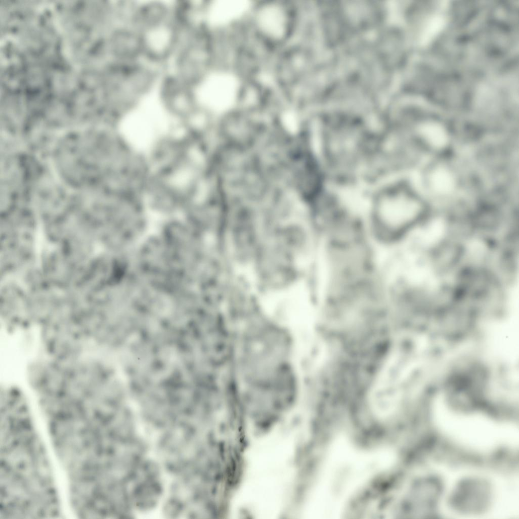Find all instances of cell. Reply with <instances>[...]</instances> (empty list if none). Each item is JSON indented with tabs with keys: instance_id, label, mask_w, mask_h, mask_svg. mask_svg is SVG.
Returning a JSON list of instances; mask_svg holds the SVG:
<instances>
[{
	"instance_id": "obj_6",
	"label": "cell",
	"mask_w": 519,
	"mask_h": 519,
	"mask_svg": "<svg viewBox=\"0 0 519 519\" xmlns=\"http://www.w3.org/2000/svg\"><path fill=\"white\" fill-rule=\"evenodd\" d=\"M207 101L219 109H226L235 102L239 86L236 78L227 73H220L208 81L205 89Z\"/></svg>"
},
{
	"instance_id": "obj_2",
	"label": "cell",
	"mask_w": 519,
	"mask_h": 519,
	"mask_svg": "<svg viewBox=\"0 0 519 519\" xmlns=\"http://www.w3.org/2000/svg\"><path fill=\"white\" fill-rule=\"evenodd\" d=\"M368 213L371 229L380 240L397 242L422 226L420 203L399 178L383 182L372 193Z\"/></svg>"
},
{
	"instance_id": "obj_9",
	"label": "cell",
	"mask_w": 519,
	"mask_h": 519,
	"mask_svg": "<svg viewBox=\"0 0 519 519\" xmlns=\"http://www.w3.org/2000/svg\"><path fill=\"white\" fill-rule=\"evenodd\" d=\"M258 22L263 30L270 36L278 37L284 32V14L276 6H270L263 9L258 15Z\"/></svg>"
},
{
	"instance_id": "obj_4",
	"label": "cell",
	"mask_w": 519,
	"mask_h": 519,
	"mask_svg": "<svg viewBox=\"0 0 519 519\" xmlns=\"http://www.w3.org/2000/svg\"><path fill=\"white\" fill-rule=\"evenodd\" d=\"M368 126L354 120L336 119L322 126L320 144L324 162L331 168L352 171L362 165L369 152Z\"/></svg>"
},
{
	"instance_id": "obj_10",
	"label": "cell",
	"mask_w": 519,
	"mask_h": 519,
	"mask_svg": "<svg viewBox=\"0 0 519 519\" xmlns=\"http://www.w3.org/2000/svg\"><path fill=\"white\" fill-rule=\"evenodd\" d=\"M420 132L425 140L433 146L440 147L446 142L447 137L444 131L436 124L425 125L421 127Z\"/></svg>"
},
{
	"instance_id": "obj_8",
	"label": "cell",
	"mask_w": 519,
	"mask_h": 519,
	"mask_svg": "<svg viewBox=\"0 0 519 519\" xmlns=\"http://www.w3.org/2000/svg\"><path fill=\"white\" fill-rule=\"evenodd\" d=\"M248 7L247 2L242 0H221L214 5L212 17L218 24H226L241 16Z\"/></svg>"
},
{
	"instance_id": "obj_1",
	"label": "cell",
	"mask_w": 519,
	"mask_h": 519,
	"mask_svg": "<svg viewBox=\"0 0 519 519\" xmlns=\"http://www.w3.org/2000/svg\"><path fill=\"white\" fill-rule=\"evenodd\" d=\"M393 460L389 451L359 450L344 439L336 441L318 480L313 514L320 518H335L351 497Z\"/></svg>"
},
{
	"instance_id": "obj_11",
	"label": "cell",
	"mask_w": 519,
	"mask_h": 519,
	"mask_svg": "<svg viewBox=\"0 0 519 519\" xmlns=\"http://www.w3.org/2000/svg\"><path fill=\"white\" fill-rule=\"evenodd\" d=\"M444 24V19L442 16L438 14L431 16L425 25L421 36L422 42L424 44L428 42L440 31Z\"/></svg>"
},
{
	"instance_id": "obj_7",
	"label": "cell",
	"mask_w": 519,
	"mask_h": 519,
	"mask_svg": "<svg viewBox=\"0 0 519 519\" xmlns=\"http://www.w3.org/2000/svg\"><path fill=\"white\" fill-rule=\"evenodd\" d=\"M425 177H419L418 187L423 192L436 197L451 196L455 190V180L452 173L446 168H433Z\"/></svg>"
},
{
	"instance_id": "obj_3",
	"label": "cell",
	"mask_w": 519,
	"mask_h": 519,
	"mask_svg": "<svg viewBox=\"0 0 519 519\" xmlns=\"http://www.w3.org/2000/svg\"><path fill=\"white\" fill-rule=\"evenodd\" d=\"M446 487L441 505L450 515L466 517L494 515L503 503L501 486L485 473L459 474Z\"/></svg>"
},
{
	"instance_id": "obj_5",
	"label": "cell",
	"mask_w": 519,
	"mask_h": 519,
	"mask_svg": "<svg viewBox=\"0 0 519 519\" xmlns=\"http://www.w3.org/2000/svg\"><path fill=\"white\" fill-rule=\"evenodd\" d=\"M166 14L151 17L144 20L139 34L142 52L153 58H163L173 49L176 38L175 27L166 19Z\"/></svg>"
}]
</instances>
